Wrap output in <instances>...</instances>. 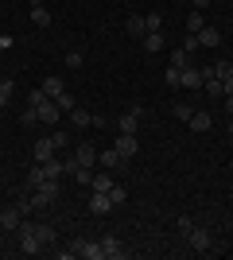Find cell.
<instances>
[{"mask_svg":"<svg viewBox=\"0 0 233 260\" xmlns=\"http://www.w3.org/2000/svg\"><path fill=\"white\" fill-rule=\"evenodd\" d=\"M93 163H97V148H93V144H78L74 155L62 159V167H66V175H70V171H78V167H93Z\"/></svg>","mask_w":233,"mask_h":260,"instance_id":"1","label":"cell"},{"mask_svg":"<svg viewBox=\"0 0 233 260\" xmlns=\"http://www.w3.org/2000/svg\"><path fill=\"white\" fill-rule=\"evenodd\" d=\"M202 82H206V74H202V66L187 62L183 70H179V86H183V89H190V93H198V89H202Z\"/></svg>","mask_w":233,"mask_h":260,"instance_id":"2","label":"cell"},{"mask_svg":"<svg viewBox=\"0 0 233 260\" xmlns=\"http://www.w3.org/2000/svg\"><path fill=\"white\" fill-rule=\"evenodd\" d=\"M187 245H190L194 252H210V245H214L210 229H206V225H190V229H187Z\"/></svg>","mask_w":233,"mask_h":260,"instance_id":"3","label":"cell"},{"mask_svg":"<svg viewBox=\"0 0 233 260\" xmlns=\"http://www.w3.org/2000/svg\"><path fill=\"white\" fill-rule=\"evenodd\" d=\"M70 252H74V260H105L101 241H74V245H70Z\"/></svg>","mask_w":233,"mask_h":260,"instance_id":"4","label":"cell"},{"mask_svg":"<svg viewBox=\"0 0 233 260\" xmlns=\"http://www.w3.org/2000/svg\"><path fill=\"white\" fill-rule=\"evenodd\" d=\"M113 148H117V155L128 163L136 152H140V140H136V136H128V132H117V144H113Z\"/></svg>","mask_w":233,"mask_h":260,"instance_id":"5","label":"cell"},{"mask_svg":"<svg viewBox=\"0 0 233 260\" xmlns=\"http://www.w3.org/2000/svg\"><path fill=\"white\" fill-rule=\"evenodd\" d=\"M55 152H58L55 136H39V140H35V148H31L35 163H47V159H55Z\"/></svg>","mask_w":233,"mask_h":260,"instance_id":"6","label":"cell"},{"mask_svg":"<svg viewBox=\"0 0 233 260\" xmlns=\"http://www.w3.org/2000/svg\"><path fill=\"white\" fill-rule=\"evenodd\" d=\"M109 210H117L113 206V198H109V190H89V214H109Z\"/></svg>","mask_w":233,"mask_h":260,"instance_id":"7","label":"cell"},{"mask_svg":"<svg viewBox=\"0 0 233 260\" xmlns=\"http://www.w3.org/2000/svg\"><path fill=\"white\" fill-rule=\"evenodd\" d=\"M35 113H39V124H58V117H62V109H58L55 98H47L43 105H35Z\"/></svg>","mask_w":233,"mask_h":260,"instance_id":"8","label":"cell"},{"mask_svg":"<svg viewBox=\"0 0 233 260\" xmlns=\"http://www.w3.org/2000/svg\"><path fill=\"white\" fill-rule=\"evenodd\" d=\"M187 128H190V132H210V128H214V117L206 113V109H194V113H190V120H187Z\"/></svg>","mask_w":233,"mask_h":260,"instance_id":"9","label":"cell"},{"mask_svg":"<svg viewBox=\"0 0 233 260\" xmlns=\"http://www.w3.org/2000/svg\"><path fill=\"white\" fill-rule=\"evenodd\" d=\"M101 252H105V260H124L128 256V249H124L117 237H101Z\"/></svg>","mask_w":233,"mask_h":260,"instance_id":"10","label":"cell"},{"mask_svg":"<svg viewBox=\"0 0 233 260\" xmlns=\"http://www.w3.org/2000/svg\"><path fill=\"white\" fill-rule=\"evenodd\" d=\"M136 128H140V109H128V113L117 120V132H128V136H136Z\"/></svg>","mask_w":233,"mask_h":260,"instance_id":"11","label":"cell"},{"mask_svg":"<svg viewBox=\"0 0 233 260\" xmlns=\"http://www.w3.org/2000/svg\"><path fill=\"white\" fill-rule=\"evenodd\" d=\"M31 23H35V27H51V23H55L43 0H31Z\"/></svg>","mask_w":233,"mask_h":260,"instance_id":"12","label":"cell"},{"mask_svg":"<svg viewBox=\"0 0 233 260\" xmlns=\"http://www.w3.org/2000/svg\"><path fill=\"white\" fill-rule=\"evenodd\" d=\"M124 31L132 35V39H144V35H148V27H144V16H140V12H132V16L124 20Z\"/></svg>","mask_w":233,"mask_h":260,"instance_id":"13","label":"cell"},{"mask_svg":"<svg viewBox=\"0 0 233 260\" xmlns=\"http://www.w3.org/2000/svg\"><path fill=\"white\" fill-rule=\"evenodd\" d=\"M20 206H4L0 210V229H20Z\"/></svg>","mask_w":233,"mask_h":260,"instance_id":"14","label":"cell"},{"mask_svg":"<svg viewBox=\"0 0 233 260\" xmlns=\"http://www.w3.org/2000/svg\"><path fill=\"white\" fill-rule=\"evenodd\" d=\"M70 124H78V128H89V124H105V120L93 117V113H86V109H74V113H70Z\"/></svg>","mask_w":233,"mask_h":260,"instance_id":"15","label":"cell"},{"mask_svg":"<svg viewBox=\"0 0 233 260\" xmlns=\"http://www.w3.org/2000/svg\"><path fill=\"white\" fill-rule=\"evenodd\" d=\"M97 163L105 167V171H117V167H124V159L117 155V148H109V152H97Z\"/></svg>","mask_w":233,"mask_h":260,"instance_id":"16","label":"cell"},{"mask_svg":"<svg viewBox=\"0 0 233 260\" xmlns=\"http://www.w3.org/2000/svg\"><path fill=\"white\" fill-rule=\"evenodd\" d=\"M140 43H144V51H148V54H159V51H163V31H148Z\"/></svg>","mask_w":233,"mask_h":260,"instance_id":"17","label":"cell"},{"mask_svg":"<svg viewBox=\"0 0 233 260\" xmlns=\"http://www.w3.org/2000/svg\"><path fill=\"white\" fill-rule=\"evenodd\" d=\"M39 89H43L47 98H58L66 86H62V78H58V74H51V78H43V86H39Z\"/></svg>","mask_w":233,"mask_h":260,"instance_id":"18","label":"cell"},{"mask_svg":"<svg viewBox=\"0 0 233 260\" xmlns=\"http://www.w3.org/2000/svg\"><path fill=\"white\" fill-rule=\"evenodd\" d=\"M20 241H23V252H27V256H39V252H43V245H39L35 233H20Z\"/></svg>","mask_w":233,"mask_h":260,"instance_id":"19","label":"cell"},{"mask_svg":"<svg viewBox=\"0 0 233 260\" xmlns=\"http://www.w3.org/2000/svg\"><path fill=\"white\" fill-rule=\"evenodd\" d=\"M222 43V31H214V27H202L198 31V47H218Z\"/></svg>","mask_w":233,"mask_h":260,"instance_id":"20","label":"cell"},{"mask_svg":"<svg viewBox=\"0 0 233 260\" xmlns=\"http://www.w3.org/2000/svg\"><path fill=\"white\" fill-rule=\"evenodd\" d=\"M12 93H16V82H12V78H0V113H4V105L12 101Z\"/></svg>","mask_w":233,"mask_h":260,"instance_id":"21","label":"cell"},{"mask_svg":"<svg viewBox=\"0 0 233 260\" xmlns=\"http://www.w3.org/2000/svg\"><path fill=\"white\" fill-rule=\"evenodd\" d=\"M113 186H117V183H113V175L101 171V175H93V186H89V190H113Z\"/></svg>","mask_w":233,"mask_h":260,"instance_id":"22","label":"cell"},{"mask_svg":"<svg viewBox=\"0 0 233 260\" xmlns=\"http://www.w3.org/2000/svg\"><path fill=\"white\" fill-rule=\"evenodd\" d=\"M202 27H206V20H202V12L194 8V12H190V16H187V31H190V35H198Z\"/></svg>","mask_w":233,"mask_h":260,"instance_id":"23","label":"cell"},{"mask_svg":"<svg viewBox=\"0 0 233 260\" xmlns=\"http://www.w3.org/2000/svg\"><path fill=\"white\" fill-rule=\"evenodd\" d=\"M55 101H58V109H62V113H66V117H70V113H74V109H78V101H74V98H70L66 89H62V93H58V98H55Z\"/></svg>","mask_w":233,"mask_h":260,"instance_id":"24","label":"cell"},{"mask_svg":"<svg viewBox=\"0 0 233 260\" xmlns=\"http://www.w3.org/2000/svg\"><path fill=\"white\" fill-rule=\"evenodd\" d=\"M144 27H148V31H159V27H163V16H159V12H148V16H144Z\"/></svg>","mask_w":233,"mask_h":260,"instance_id":"25","label":"cell"},{"mask_svg":"<svg viewBox=\"0 0 233 260\" xmlns=\"http://www.w3.org/2000/svg\"><path fill=\"white\" fill-rule=\"evenodd\" d=\"M179 51H187V54H194V51H198V35H183V47H179Z\"/></svg>","mask_w":233,"mask_h":260,"instance_id":"26","label":"cell"},{"mask_svg":"<svg viewBox=\"0 0 233 260\" xmlns=\"http://www.w3.org/2000/svg\"><path fill=\"white\" fill-rule=\"evenodd\" d=\"M190 113H194V105H187V101H179V105H175V117L179 120H190Z\"/></svg>","mask_w":233,"mask_h":260,"instance_id":"27","label":"cell"},{"mask_svg":"<svg viewBox=\"0 0 233 260\" xmlns=\"http://www.w3.org/2000/svg\"><path fill=\"white\" fill-rule=\"evenodd\" d=\"M82 62H86V58H82V51H66V66H70V70H78Z\"/></svg>","mask_w":233,"mask_h":260,"instance_id":"28","label":"cell"},{"mask_svg":"<svg viewBox=\"0 0 233 260\" xmlns=\"http://www.w3.org/2000/svg\"><path fill=\"white\" fill-rule=\"evenodd\" d=\"M179 70H183L179 62H171V66H167V86H179Z\"/></svg>","mask_w":233,"mask_h":260,"instance_id":"29","label":"cell"},{"mask_svg":"<svg viewBox=\"0 0 233 260\" xmlns=\"http://www.w3.org/2000/svg\"><path fill=\"white\" fill-rule=\"evenodd\" d=\"M109 198H113V206H124V198H128V194H124V186H113Z\"/></svg>","mask_w":233,"mask_h":260,"instance_id":"30","label":"cell"},{"mask_svg":"<svg viewBox=\"0 0 233 260\" xmlns=\"http://www.w3.org/2000/svg\"><path fill=\"white\" fill-rule=\"evenodd\" d=\"M43 101H47V93H43V89H35V93H27V105H43Z\"/></svg>","mask_w":233,"mask_h":260,"instance_id":"31","label":"cell"},{"mask_svg":"<svg viewBox=\"0 0 233 260\" xmlns=\"http://www.w3.org/2000/svg\"><path fill=\"white\" fill-rule=\"evenodd\" d=\"M51 136H55V144H58V152H62V148H66V144H70V136H66V132H51Z\"/></svg>","mask_w":233,"mask_h":260,"instance_id":"32","label":"cell"},{"mask_svg":"<svg viewBox=\"0 0 233 260\" xmlns=\"http://www.w3.org/2000/svg\"><path fill=\"white\" fill-rule=\"evenodd\" d=\"M222 89H225V98H233V74H229V78L222 82Z\"/></svg>","mask_w":233,"mask_h":260,"instance_id":"33","label":"cell"},{"mask_svg":"<svg viewBox=\"0 0 233 260\" xmlns=\"http://www.w3.org/2000/svg\"><path fill=\"white\" fill-rule=\"evenodd\" d=\"M4 47H12V35H4V39H0V51H4Z\"/></svg>","mask_w":233,"mask_h":260,"instance_id":"34","label":"cell"},{"mask_svg":"<svg viewBox=\"0 0 233 260\" xmlns=\"http://www.w3.org/2000/svg\"><path fill=\"white\" fill-rule=\"evenodd\" d=\"M225 109H229V117H233V98H225Z\"/></svg>","mask_w":233,"mask_h":260,"instance_id":"35","label":"cell"},{"mask_svg":"<svg viewBox=\"0 0 233 260\" xmlns=\"http://www.w3.org/2000/svg\"><path fill=\"white\" fill-rule=\"evenodd\" d=\"M229 136H233V117H229Z\"/></svg>","mask_w":233,"mask_h":260,"instance_id":"36","label":"cell"},{"mask_svg":"<svg viewBox=\"0 0 233 260\" xmlns=\"http://www.w3.org/2000/svg\"><path fill=\"white\" fill-rule=\"evenodd\" d=\"M229 198H233V190H229Z\"/></svg>","mask_w":233,"mask_h":260,"instance_id":"37","label":"cell"},{"mask_svg":"<svg viewBox=\"0 0 233 260\" xmlns=\"http://www.w3.org/2000/svg\"><path fill=\"white\" fill-rule=\"evenodd\" d=\"M229 4H233V0H229Z\"/></svg>","mask_w":233,"mask_h":260,"instance_id":"38","label":"cell"},{"mask_svg":"<svg viewBox=\"0 0 233 260\" xmlns=\"http://www.w3.org/2000/svg\"><path fill=\"white\" fill-rule=\"evenodd\" d=\"M210 4H214V0H210Z\"/></svg>","mask_w":233,"mask_h":260,"instance_id":"39","label":"cell"}]
</instances>
